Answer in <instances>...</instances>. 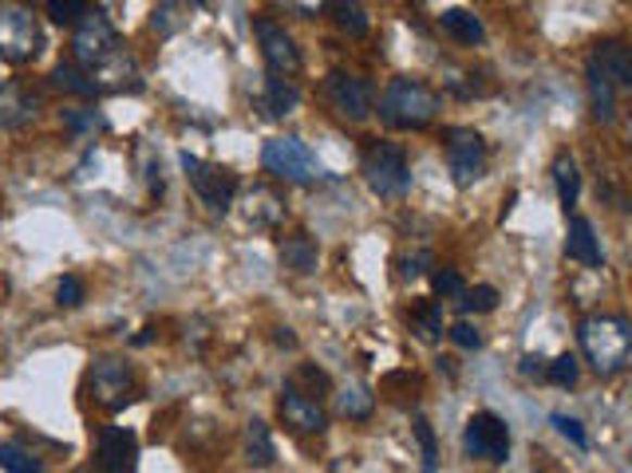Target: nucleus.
I'll return each mask as SVG.
<instances>
[{"label":"nucleus","instance_id":"obj_31","mask_svg":"<svg viewBox=\"0 0 632 473\" xmlns=\"http://www.w3.org/2000/svg\"><path fill=\"white\" fill-rule=\"evenodd\" d=\"M0 465H4L9 473H45V470H40V462L33 458V453L21 450L16 442H4V446H0Z\"/></svg>","mask_w":632,"mask_h":473},{"label":"nucleus","instance_id":"obj_28","mask_svg":"<svg viewBox=\"0 0 632 473\" xmlns=\"http://www.w3.org/2000/svg\"><path fill=\"white\" fill-rule=\"evenodd\" d=\"M371 407H376V398H371L368 387H361V383H352V387H344L337 395V410L344 414V419L364 422L371 414Z\"/></svg>","mask_w":632,"mask_h":473},{"label":"nucleus","instance_id":"obj_10","mask_svg":"<svg viewBox=\"0 0 632 473\" xmlns=\"http://www.w3.org/2000/svg\"><path fill=\"white\" fill-rule=\"evenodd\" d=\"M91 398L99 407L108 410H123L135 398V375L131 367L115 359V355H99L91 363Z\"/></svg>","mask_w":632,"mask_h":473},{"label":"nucleus","instance_id":"obj_14","mask_svg":"<svg viewBox=\"0 0 632 473\" xmlns=\"http://www.w3.org/2000/svg\"><path fill=\"white\" fill-rule=\"evenodd\" d=\"M585 72L601 76L605 84L617 87V91H621V87H632V55H629V48H624L621 40L597 43V48H593V55H589Z\"/></svg>","mask_w":632,"mask_h":473},{"label":"nucleus","instance_id":"obj_2","mask_svg":"<svg viewBox=\"0 0 632 473\" xmlns=\"http://www.w3.org/2000/svg\"><path fill=\"white\" fill-rule=\"evenodd\" d=\"M439 107L443 99L424 79H392L380 95V118L395 130H424L427 123H435Z\"/></svg>","mask_w":632,"mask_h":473},{"label":"nucleus","instance_id":"obj_7","mask_svg":"<svg viewBox=\"0 0 632 473\" xmlns=\"http://www.w3.org/2000/svg\"><path fill=\"white\" fill-rule=\"evenodd\" d=\"M443 151H447V170L455 186H475L486 170V142L479 130L470 127H451L443 135Z\"/></svg>","mask_w":632,"mask_h":473},{"label":"nucleus","instance_id":"obj_15","mask_svg":"<svg viewBox=\"0 0 632 473\" xmlns=\"http://www.w3.org/2000/svg\"><path fill=\"white\" fill-rule=\"evenodd\" d=\"M135 453H139V442H135L131 431L123 426H108L99 434V453L96 462L103 473H131L135 470Z\"/></svg>","mask_w":632,"mask_h":473},{"label":"nucleus","instance_id":"obj_38","mask_svg":"<svg viewBox=\"0 0 632 473\" xmlns=\"http://www.w3.org/2000/svg\"><path fill=\"white\" fill-rule=\"evenodd\" d=\"M549 422H554L557 434H561V438L573 442L578 450H589V438H585V431H581V422H578V419H569V414H554V419H549Z\"/></svg>","mask_w":632,"mask_h":473},{"label":"nucleus","instance_id":"obj_40","mask_svg":"<svg viewBox=\"0 0 632 473\" xmlns=\"http://www.w3.org/2000/svg\"><path fill=\"white\" fill-rule=\"evenodd\" d=\"M451 340H455L458 347H467V351H479L482 347V335H479V328H470V323H455V328H451Z\"/></svg>","mask_w":632,"mask_h":473},{"label":"nucleus","instance_id":"obj_8","mask_svg":"<svg viewBox=\"0 0 632 473\" xmlns=\"http://www.w3.org/2000/svg\"><path fill=\"white\" fill-rule=\"evenodd\" d=\"M463 450L470 458H479V462H506V453H510V426L491 414V410H479V414H470L467 431H463Z\"/></svg>","mask_w":632,"mask_h":473},{"label":"nucleus","instance_id":"obj_4","mask_svg":"<svg viewBox=\"0 0 632 473\" xmlns=\"http://www.w3.org/2000/svg\"><path fill=\"white\" fill-rule=\"evenodd\" d=\"M364 182L371 194L380 197H404L412 190V166H407L404 146L395 142H371L364 151Z\"/></svg>","mask_w":632,"mask_h":473},{"label":"nucleus","instance_id":"obj_13","mask_svg":"<svg viewBox=\"0 0 632 473\" xmlns=\"http://www.w3.org/2000/svg\"><path fill=\"white\" fill-rule=\"evenodd\" d=\"M277 410H281L285 426H293L296 434H325L328 414L320 410L316 398H308L296 383H285L281 398H277Z\"/></svg>","mask_w":632,"mask_h":473},{"label":"nucleus","instance_id":"obj_26","mask_svg":"<svg viewBox=\"0 0 632 473\" xmlns=\"http://www.w3.org/2000/svg\"><path fill=\"white\" fill-rule=\"evenodd\" d=\"M52 84L60 87L64 95H79V99L99 95V87H96V79H91V72L88 67H79V64H55Z\"/></svg>","mask_w":632,"mask_h":473},{"label":"nucleus","instance_id":"obj_6","mask_svg":"<svg viewBox=\"0 0 632 473\" xmlns=\"http://www.w3.org/2000/svg\"><path fill=\"white\" fill-rule=\"evenodd\" d=\"M182 170L194 186V194L202 197V205H210L214 214H226L233 205V194H238V178L226 170V166H214V162H202L198 154L182 151Z\"/></svg>","mask_w":632,"mask_h":473},{"label":"nucleus","instance_id":"obj_34","mask_svg":"<svg viewBox=\"0 0 632 473\" xmlns=\"http://www.w3.org/2000/svg\"><path fill=\"white\" fill-rule=\"evenodd\" d=\"M88 12H91V4H84V0H52V4H48L52 24H79Z\"/></svg>","mask_w":632,"mask_h":473},{"label":"nucleus","instance_id":"obj_43","mask_svg":"<svg viewBox=\"0 0 632 473\" xmlns=\"http://www.w3.org/2000/svg\"><path fill=\"white\" fill-rule=\"evenodd\" d=\"M301 375H305L308 383H313V387H320V391L328 387V375H325V371H316V367H305V371H301Z\"/></svg>","mask_w":632,"mask_h":473},{"label":"nucleus","instance_id":"obj_20","mask_svg":"<svg viewBox=\"0 0 632 473\" xmlns=\"http://www.w3.org/2000/svg\"><path fill=\"white\" fill-rule=\"evenodd\" d=\"M281 217H285V197L265 190V186H253V194L245 197V221L269 229V226H277Z\"/></svg>","mask_w":632,"mask_h":473},{"label":"nucleus","instance_id":"obj_1","mask_svg":"<svg viewBox=\"0 0 632 473\" xmlns=\"http://www.w3.org/2000/svg\"><path fill=\"white\" fill-rule=\"evenodd\" d=\"M581 351L601 379L621 375L632 359V323L624 316H589L578 328Z\"/></svg>","mask_w":632,"mask_h":473},{"label":"nucleus","instance_id":"obj_12","mask_svg":"<svg viewBox=\"0 0 632 473\" xmlns=\"http://www.w3.org/2000/svg\"><path fill=\"white\" fill-rule=\"evenodd\" d=\"M253 33H257V43H262V55L265 64H269V72L277 79H289L301 72V52H296L293 36L285 33L277 21H253Z\"/></svg>","mask_w":632,"mask_h":473},{"label":"nucleus","instance_id":"obj_3","mask_svg":"<svg viewBox=\"0 0 632 473\" xmlns=\"http://www.w3.org/2000/svg\"><path fill=\"white\" fill-rule=\"evenodd\" d=\"M262 166L281 178V182L293 186H313L325 178V166L316 162V154L308 151V142H301L296 135H285V139H269L262 146Z\"/></svg>","mask_w":632,"mask_h":473},{"label":"nucleus","instance_id":"obj_17","mask_svg":"<svg viewBox=\"0 0 632 473\" xmlns=\"http://www.w3.org/2000/svg\"><path fill=\"white\" fill-rule=\"evenodd\" d=\"M566 257L585 265V269H601V265H605V248H601V237L589 217H573V221H569Z\"/></svg>","mask_w":632,"mask_h":473},{"label":"nucleus","instance_id":"obj_33","mask_svg":"<svg viewBox=\"0 0 632 473\" xmlns=\"http://www.w3.org/2000/svg\"><path fill=\"white\" fill-rule=\"evenodd\" d=\"M494 308H498V289H491V284L463 292V312H494Z\"/></svg>","mask_w":632,"mask_h":473},{"label":"nucleus","instance_id":"obj_16","mask_svg":"<svg viewBox=\"0 0 632 473\" xmlns=\"http://www.w3.org/2000/svg\"><path fill=\"white\" fill-rule=\"evenodd\" d=\"M91 79H96L99 91H115V95H123V91H139V87H142L139 64H135V60L123 52V48L115 55H108V60H103L99 67H91Z\"/></svg>","mask_w":632,"mask_h":473},{"label":"nucleus","instance_id":"obj_37","mask_svg":"<svg viewBox=\"0 0 632 473\" xmlns=\"http://www.w3.org/2000/svg\"><path fill=\"white\" fill-rule=\"evenodd\" d=\"M64 127L76 130V135H88V130H99L103 127V118L96 115V111L79 107V111H64Z\"/></svg>","mask_w":632,"mask_h":473},{"label":"nucleus","instance_id":"obj_36","mask_svg":"<svg viewBox=\"0 0 632 473\" xmlns=\"http://www.w3.org/2000/svg\"><path fill=\"white\" fill-rule=\"evenodd\" d=\"M431 284H435L439 296H463L467 292V280L458 269H435L431 272Z\"/></svg>","mask_w":632,"mask_h":473},{"label":"nucleus","instance_id":"obj_30","mask_svg":"<svg viewBox=\"0 0 632 473\" xmlns=\"http://www.w3.org/2000/svg\"><path fill=\"white\" fill-rule=\"evenodd\" d=\"M415 438H419V450H424V473H435L439 470V442H435V431H431V422L424 414H415Z\"/></svg>","mask_w":632,"mask_h":473},{"label":"nucleus","instance_id":"obj_21","mask_svg":"<svg viewBox=\"0 0 632 473\" xmlns=\"http://www.w3.org/2000/svg\"><path fill=\"white\" fill-rule=\"evenodd\" d=\"M245 462L257 465V470L277 462V446H273V434L262 419L245 422Z\"/></svg>","mask_w":632,"mask_h":473},{"label":"nucleus","instance_id":"obj_27","mask_svg":"<svg viewBox=\"0 0 632 473\" xmlns=\"http://www.w3.org/2000/svg\"><path fill=\"white\" fill-rule=\"evenodd\" d=\"M585 76H589V107H593V118L597 123H612L617 118V87L605 84L593 72H585Z\"/></svg>","mask_w":632,"mask_h":473},{"label":"nucleus","instance_id":"obj_24","mask_svg":"<svg viewBox=\"0 0 632 473\" xmlns=\"http://www.w3.org/2000/svg\"><path fill=\"white\" fill-rule=\"evenodd\" d=\"M296 103H301V91H296L293 79H277V76H269V84H265V99H262L265 115H273V118L293 115Z\"/></svg>","mask_w":632,"mask_h":473},{"label":"nucleus","instance_id":"obj_22","mask_svg":"<svg viewBox=\"0 0 632 473\" xmlns=\"http://www.w3.org/2000/svg\"><path fill=\"white\" fill-rule=\"evenodd\" d=\"M407 328H412L419 340L435 344V340H443V308H439L435 301L412 304V312H407Z\"/></svg>","mask_w":632,"mask_h":473},{"label":"nucleus","instance_id":"obj_18","mask_svg":"<svg viewBox=\"0 0 632 473\" xmlns=\"http://www.w3.org/2000/svg\"><path fill=\"white\" fill-rule=\"evenodd\" d=\"M36 107H40V99L28 95L24 84H16V79L0 84V130H12L21 127V123H28L36 115Z\"/></svg>","mask_w":632,"mask_h":473},{"label":"nucleus","instance_id":"obj_9","mask_svg":"<svg viewBox=\"0 0 632 473\" xmlns=\"http://www.w3.org/2000/svg\"><path fill=\"white\" fill-rule=\"evenodd\" d=\"M76 64L79 67H99L108 55L119 52V33H115V24L108 21V12L103 9H91L84 21L76 24Z\"/></svg>","mask_w":632,"mask_h":473},{"label":"nucleus","instance_id":"obj_5","mask_svg":"<svg viewBox=\"0 0 632 473\" xmlns=\"http://www.w3.org/2000/svg\"><path fill=\"white\" fill-rule=\"evenodd\" d=\"M40 21L21 4H0V60L9 64H28L40 55Z\"/></svg>","mask_w":632,"mask_h":473},{"label":"nucleus","instance_id":"obj_19","mask_svg":"<svg viewBox=\"0 0 632 473\" xmlns=\"http://www.w3.org/2000/svg\"><path fill=\"white\" fill-rule=\"evenodd\" d=\"M439 28L451 36L455 43H467V48H475V43L486 40V28H482V21L475 16V12L467 9H443V16H439Z\"/></svg>","mask_w":632,"mask_h":473},{"label":"nucleus","instance_id":"obj_23","mask_svg":"<svg viewBox=\"0 0 632 473\" xmlns=\"http://www.w3.org/2000/svg\"><path fill=\"white\" fill-rule=\"evenodd\" d=\"M554 186H557V202L561 209H573L581 197V174H578V162L569 158V154H557L554 158Z\"/></svg>","mask_w":632,"mask_h":473},{"label":"nucleus","instance_id":"obj_35","mask_svg":"<svg viewBox=\"0 0 632 473\" xmlns=\"http://www.w3.org/2000/svg\"><path fill=\"white\" fill-rule=\"evenodd\" d=\"M84 296H88V289H84V280L79 277H64L55 284V304H60V308H79Z\"/></svg>","mask_w":632,"mask_h":473},{"label":"nucleus","instance_id":"obj_25","mask_svg":"<svg viewBox=\"0 0 632 473\" xmlns=\"http://www.w3.org/2000/svg\"><path fill=\"white\" fill-rule=\"evenodd\" d=\"M281 265L293 272H316V241L308 233H293L281 241Z\"/></svg>","mask_w":632,"mask_h":473},{"label":"nucleus","instance_id":"obj_42","mask_svg":"<svg viewBox=\"0 0 632 473\" xmlns=\"http://www.w3.org/2000/svg\"><path fill=\"white\" fill-rule=\"evenodd\" d=\"M522 375L526 379L545 375V359H542V355H522Z\"/></svg>","mask_w":632,"mask_h":473},{"label":"nucleus","instance_id":"obj_11","mask_svg":"<svg viewBox=\"0 0 632 473\" xmlns=\"http://www.w3.org/2000/svg\"><path fill=\"white\" fill-rule=\"evenodd\" d=\"M320 95L340 118H349V123H364L371 115V87L364 79L349 76V72H332L325 76L320 84Z\"/></svg>","mask_w":632,"mask_h":473},{"label":"nucleus","instance_id":"obj_32","mask_svg":"<svg viewBox=\"0 0 632 473\" xmlns=\"http://www.w3.org/2000/svg\"><path fill=\"white\" fill-rule=\"evenodd\" d=\"M578 375H581V367H578V359H573V355H557L554 363L545 367V379H549L554 387H573V383H578Z\"/></svg>","mask_w":632,"mask_h":473},{"label":"nucleus","instance_id":"obj_29","mask_svg":"<svg viewBox=\"0 0 632 473\" xmlns=\"http://www.w3.org/2000/svg\"><path fill=\"white\" fill-rule=\"evenodd\" d=\"M328 12H332V21L349 36H368V12H364V4H356V0H337V4H328Z\"/></svg>","mask_w":632,"mask_h":473},{"label":"nucleus","instance_id":"obj_41","mask_svg":"<svg viewBox=\"0 0 632 473\" xmlns=\"http://www.w3.org/2000/svg\"><path fill=\"white\" fill-rule=\"evenodd\" d=\"M175 12H178V4L154 9V28H159V33H175Z\"/></svg>","mask_w":632,"mask_h":473},{"label":"nucleus","instance_id":"obj_39","mask_svg":"<svg viewBox=\"0 0 632 473\" xmlns=\"http://www.w3.org/2000/svg\"><path fill=\"white\" fill-rule=\"evenodd\" d=\"M427 265H431V253H427V248H419V253H412V257L400 260V277H404V280L424 277Z\"/></svg>","mask_w":632,"mask_h":473}]
</instances>
